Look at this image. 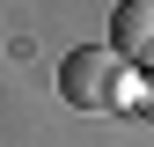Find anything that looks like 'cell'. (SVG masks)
Listing matches in <instances>:
<instances>
[{
    "label": "cell",
    "mask_w": 154,
    "mask_h": 147,
    "mask_svg": "<svg viewBox=\"0 0 154 147\" xmlns=\"http://www.w3.org/2000/svg\"><path fill=\"white\" fill-rule=\"evenodd\" d=\"M59 96L73 110H125L132 96H140V81L125 74V59L110 44H81V52L59 59Z\"/></svg>",
    "instance_id": "cell-1"
},
{
    "label": "cell",
    "mask_w": 154,
    "mask_h": 147,
    "mask_svg": "<svg viewBox=\"0 0 154 147\" xmlns=\"http://www.w3.org/2000/svg\"><path fill=\"white\" fill-rule=\"evenodd\" d=\"M110 52L125 66H154V0H118L110 8Z\"/></svg>",
    "instance_id": "cell-2"
},
{
    "label": "cell",
    "mask_w": 154,
    "mask_h": 147,
    "mask_svg": "<svg viewBox=\"0 0 154 147\" xmlns=\"http://www.w3.org/2000/svg\"><path fill=\"white\" fill-rule=\"evenodd\" d=\"M140 110H147V118H154V74H147V88H140Z\"/></svg>",
    "instance_id": "cell-3"
}]
</instances>
